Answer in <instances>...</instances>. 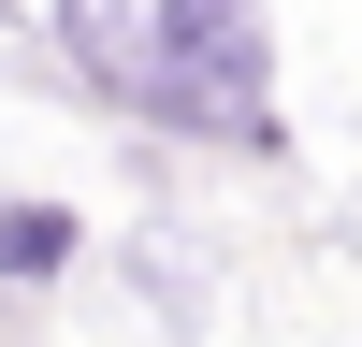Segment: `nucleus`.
Returning <instances> with one entry per match:
<instances>
[{"label": "nucleus", "mask_w": 362, "mask_h": 347, "mask_svg": "<svg viewBox=\"0 0 362 347\" xmlns=\"http://www.w3.org/2000/svg\"><path fill=\"white\" fill-rule=\"evenodd\" d=\"M73 15V58L102 87H131L145 116L218 145H276L261 116V0H58Z\"/></svg>", "instance_id": "1"}, {"label": "nucleus", "mask_w": 362, "mask_h": 347, "mask_svg": "<svg viewBox=\"0 0 362 347\" xmlns=\"http://www.w3.org/2000/svg\"><path fill=\"white\" fill-rule=\"evenodd\" d=\"M58 246H73V217H58V202H29V217H0V275H44Z\"/></svg>", "instance_id": "2"}]
</instances>
